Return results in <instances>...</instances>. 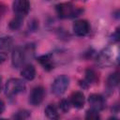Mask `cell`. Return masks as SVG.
Returning a JSON list of instances; mask_svg holds the SVG:
<instances>
[{"instance_id":"6da1fadb","label":"cell","mask_w":120,"mask_h":120,"mask_svg":"<svg viewBox=\"0 0 120 120\" xmlns=\"http://www.w3.org/2000/svg\"><path fill=\"white\" fill-rule=\"evenodd\" d=\"M35 49L36 47L33 43H28L23 47H16L11 54L12 66L18 68L22 67L25 61L32 59L35 55Z\"/></svg>"},{"instance_id":"7a4b0ae2","label":"cell","mask_w":120,"mask_h":120,"mask_svg":"<svg viewBox=\"0 0 120 120\" xmlns=\"http://www.w3.org/2000/svg\"><path fill=\"white\" fill-rule=\"evenodd\" d=\"M56 13L61 19H71L78 17L83 10L80 7L75 6L70 2L60 3L56 6Z\"/></svg>"},{"instance_id":"3957f363","label":"cell","mask_w":120,"mask_h":120,"mask_svg":"<svg viewBox=\"0 0 120 120\" xmlns=\"http://www.w3.org/2000/svg\"><path fill=\"white\" fill-rule=\"evenodd\" d=\"M118 59V53L114 48H107L101 51L97 56V65L101 68L111 67Z\"/></svg>"},{"instance_id":"277c9868","label":"cell","mask_w":120,"mask_h":120,"mask_svg":"<svg viewBox=\"0 0 120 120\" xmlns=\"http://www.w3.org/2000/svg\"><path fill=\"white\" fill-rule=\"evenodd\" d=\"M25 90V83L22 80L18 78H11L8 80L5 84V94L8 98L17 96Z\"/></svg>"},{"instance_id":"5b68a950","label":"cell","mask_w":120,"mask_h":120,"mask_svg":"<svg viewBox=\"0 0 120 120\" xmlns=\"http://www.w3.org/2000/svg\"><path fill=\"white\" fill-rule=\"evenodd\" d=\"M69 85V78L66 75L56 77L52 84V92L56 96L63 95Z\"/></svg>"},{"instance_id":"8992f818","label":"cell","mask_w":120,"mask_h":120,"mask_svg":"<svg viewBox=\"0 0 120 120\" xmlns=\"http://www.w3.org/2000/svg\"><path fill=\"white\" fill-rule=\"evenodd\" d=\"M12 8L15 16L23 18L30 10V2L29 0H14Z\"/></svg>"},{"instance_id":"52a82bcc","label":"cell","mask_w":120,"mask_h":120,"mask_svg":"<svg viewBox=\"0 0 120 120\" xmlns=\"http://www.w3.org/2000/svg\"><path fill=\"white\" fill-rule=\"evenodd\" d=\"M45 96V90L42 86H36L32 89L31 93L29 94V102L34 106L39 105Z\"/></svg>"},{"instance_id":"ba28073f","label":"cell","mask_w":120,"mask_h":120,"mask_svg":"<svg viewBox=\"0 0 120 120\" xmlns=\"http://www.w3.org/2000/svg\"><path fill=\"white\" fill-rule=\"evenodd\" d=\"M73 32L78 37H84L89 33L90 25L86 20H78L73 23Z\"/></svg>"},{"instance_id":"9c48e42d","label":"cell","mask_w":120,"mask_h":120,"mask_svg":"<svg viewBox=\"0 0 120 120\" xmlns=\"http://www.w3.org/2000/svg\"><path fill=\"white\" fill-rule=\"evenodd\" d=\"M88 102L91 106V109L97 111V112H100L105 108V99L104 98L99 95V94H92L89 96L88 98Z\"/></svg>"},{"instance_id":"30bf717a","label":"cell","mask_w":120,"mask_h":120,"mask_svg":"<svg viewBox=\"0 0 120 120\" xmlns=\"http://www.w3.org/2000/svg\"><path fill=\"white\" fill-rule=\"evenodd\" d=\"M38 62L47 71H50V70L53 69V68H54V60L51 53L40 55L39 57H38Z\"/></svg>"},{"instance_id":"8fae6325","label":"cell","mask_w":120,"mask_h":120,"mask_svg":"<svg viewBox=\"0 0 120 120\" xmlns=\"http://www.w3.org/2000/svg\"><path fill=\"white\" fill-rule=\"evenodd\" d=\"M70 104L72 106H74L75 108H78V109H81L83 107L84 105V101H85V98H84V95L80 92V91H77V92H74L72 93V95L70 96Z\"/></svg>"},{"instance_id":"7c38bea8","label":"cell","mask_w":120,"mask_h":120,"mask_svg":"<svg viewBox=\"0 0 120 120\" xmlns=\"http://www.w3.org/2000/svg\"><path fill=\"white\" fill-rule=\"evenodd\" d=\"M97 81H98V75L96 71L94 69L89 68L85 71V77H84V80L82 81V83H81V85L82 87H88L92 83H95Z\"/></svg>"},{"instance_id":"4fadbf2b","label":"cell","mask_w":120,"mask_h":120,"mask_svg":"<svg viewBox=\"0 0 120 120\" xmlns=\"http://www.w3.org/2000/svg\"><path fill=\"white\" fill-rule=\"evenodd\" d=\"M21 75L27 81H32L36 77V68L33 65L27 64L22 67L21 70Z\"/></svg>"},{"instance_id":"5bb4252c","label":"cell","mask_w":120,"mask_h":120,"mask_svg":"<svg viewBox=\"0 0 120 120\" xmlns=\"http://www.w3.org/2000/svg\"><path fill=\"white\" fill-rule=\"evenodd\" d=\"M13 44V39L9 36H5L0 38V52H6L10 50Z\"/></svg>"},{"instance_id":"9a60e30c","label":"cell","mask_w":120,"mask_h":120,"mask_svg":"<svg viewBox=\"0 0 120 120\" xmlns=\"http://www.w3.org/2000/svg\"><path fill=\"white\" fill-rule=\"evenodd\" d=\"M44 112L46 116L49 119H58L59 118V113L56 106L54 104H49L44 110Z\"/></svg>"},{"instance_id":"2e32d148","label":"cell","mask_w":120,"mask_h":120,"mask_svg":"<svg viewBox=\"0 0 120 120\" xmlns=\"http://www.w3.org/2000/svg\"><path fill=\"white\" fill-rule=\"evenodd\" d=\"M119 83V73L116 71V72H113L112 73L108 79H107V87L109 89H113L115 86H117Z\"/></svg>"},{"instance_id":"e0dca14e","label":"cell","mask_w":120,"mask_h":120,"mask_svg":"<svg viewBox=\"0 0 120 120\" xmlns=\"http://www.w3.org/2000/svg\"><path fill=\"white\" fill-rule=\"evenodd\" d=\"M22 20H23V18L19 17V16H15V17L9 22L8 27H9L11 30H17V29H19V28L21 27V25H22Z\"/></svg>"},{"instance_id":"ac0fdd59","label":"cell","mask_w":120,"mask_h":120,"mask_svg":"<svg viewBox=\"0 0 120 120\" xmlns=\"http://www.w3.org/2000/svg\"><path fill=\"white\" fill-rule=\"evenodd\" d=\"M30 117V112L27 110H19L18 112H16L13 115L12 118L14 119H19V120H23V119H27Z\"/></svg>"},{"instance_id":"d6986e66","label":"cell","mask_w":120,"mask_h":120,"mask_svg":"<svg viewBox=\"0 0 120 120\" xmlns=\"http://www.w3.org/2000/svg\"><path fill=\"white\" fill-rule=\"evenodd\" d=\"M70 101L68 99H62L59 102V108L63 112H68L70 109Z\"/></svg>"},{"instance_id":"ffe728a7","label":"cell","mask_w":120,"mask_h":120,"mask_svg":"<svg viewBox=\"0 0 120 120\" xmlns=\"http://www.w3.org/2000/svg\"><path fill=\"white\" fill-rule=\"evenodd\" d=\"M100 116H99V113L98 112L91 109V110H88L86 112V114H85V118L86 119H98Z\"/></svg>"},{"instance_id":"44dd1931","label":"cell","mask_w":120,"mask_h":120,"mask_svg":"<svg viewBox=\"0 0 120 120\" xmlns=\"http://www.w3.org/2000/svg\"><path fill=\"white\" fill-rule=\"evenodd\" d=\"M6 6L3 4V3H1L0 2V20L3 18V16L5 15V13H6Z\"/></svg>"},{"instance_id":"7402d4cb","label":"cell","mask_w":120,"mask_h":120,"mask_svg":"<svg viewBox=\"0 0 120 120\" xmlns=\"http://www.w3.org/2000/svg\"><path fill=\"white\" fill-rule=\"evenodd\" d=\"M118 37H119V35H118V29H116V31H115L114 34L112 36V39H113L114 41H118Z\"/></svg>"},{"instance_id":"603a6c76","label":"cell","mask_w":120,"mask_h":120,"mask_svg":"<svg viewBox=\"0 0 120 120\" xmlns=\"http://www.w3.org/2000/svg\"><path fill=\"white\" fill-rule=\"evenodd\" d=\"M6 60V52H0V64Z\"/></svg>"},{"instance_id":"cb8c5ba5","label":"cell","mask_w":120,"mask_h":120,"mask_svg":"<svg viewBox=\"0 0 120 120\" xmlns=\"http://www.w3.org/2000/svg\"><path fill=\"white\" fill-rule=\"evenodd\" d=\"M4 111H5V103H4L2 100H0V114H1Z\"/></svg>"},{"instance_id":"d4e9b609","label":"cell","mask_w":120,"mask_h":120,"mask_svg":"<svg viewBox=\"0 0 120 120\" xmlns=\"http://www.w3.org/2000/svg\"><path fill=\"white\" fill-rule=\"evenodd\" d=\"M1 81H2V78L0 77V90H1Z\"/></svg>"}]
</instances>
